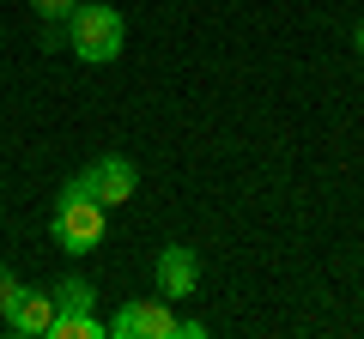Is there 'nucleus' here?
Returning a JSON list of instances; mask_svg holds the SVG:
<instances>
[{
    "mask_svg": "<svg viewBox=\"0 0 364 339\" xmlns=\"http://www.w3.org/2000/svg\"><path fill=\"white\" fill-rule=\"evenodd\" d=\"M104 224H109V206H97L91 194H79V188L67 182L61 200H55L49 236H55V248H67V255H91V248L104 243Z\"/></svg>",
    "mask_w": 364,
    "mask_h": 339,
    "instance_id": "nucleus-1",
    "label": "nucleus"
},
{
    "mask_svg": "<svg viewBox=\"0 0 364 339\" xmlns=\"http://www.w3.org/2000/svg\"><path fill=\"white\" fill-rule=\"evenodd\" d=\"M122 37H128V30H122L116 6H73V13H67V43H73V55H79V61H91V67L116 61Z\"/></svg>",
    "mask_w": 364,
    "mask_h": 339,
    "instance_id": "nucleus-2",
    "label": "nucleus"
},
{
    "mask_svg": "<svg viewBox=\"0 0 364 339\" xmlns=\"http://www.w3.org/2000/svg\"><path fill=\"white\" fill-rule=\"evenodd\" d=\"M73 188H79V194H91L97 206H128V200H134V188H140V170H134L128 157H116V152H109V157H97V164H85V170H79V176H73Z\"/></svg>",
    "mask_w": 364,
    "mask_h": 339,
    "instance_id": "nucleus-3",
    "label": "nucleus"
},
{
    "mask_svg": "<svg viewBox=\"0 0 364 339\" xmlns=\"http://www.w3.org/2000/svg\"><path fill=\"white\" fill-rule=\"evenodd\" d=\"M109 333H116V339H176V315L164 309V297L122 303V309L109 315Z\"/></svg>",
    "mask_w": 364,
    "mask_h": 339,
    "instance_id": "nucleus-4",
    "label": "nucleus"
},
{
    "mask_svg": "<svg viewBox=\"0 0 364 339\" xmlns=\"http://www.w3.org/2000/svg\"><path fill=\"white\" fill-rule=\"evenodd\" d=\"M0 321L13 327L18 339H43V333H49V321H55V291L18 285V291H13V303H6V315H0Z\"/></svg>",
    "mask_w": 364,
    "mask_h": 339,
    "instance_id": "nucleus-5",
    "label": "nucleus"
},
{
    "mask_svg": "<svg viewBox=\"0 0 364 339\" xmlns=\"http://www.w3.org/2000/svg\"><path fill=\"white\" fill-rule=\"evenodd\" d=\"M195 285H200L195 248H188V243L158 248V297H195Z\"/></svg>",
    "mask_w": 364,
    "mask_h": 339,
    "instance_id": "nucleus-6",
    "label": "nucleus"
},
{
    "mask_svg": "<svg viewBox=\"0 0 364 339\" xmlns=\"http://www.w3.org/2000/svg\"><path fill=\"white\" fill-rule=\"evenodd\" d=\"M104 333H109V321H97L91 309H55L43 339H104Z\"/></svg>",
    "mask_w": 364,
    "mask_h": 339,
    "instance_id": "nucleus-7",
    "label": "nucleus"
},
{
    "mask_svg": "<svg viewBox=\"0 0 364 339\" xmlns=\"http://www.w3.org/2000/svg\"><path fill=\"white\" fill-rule=\"evenodd\" d=\"M55 309H97L91 279H61V285H55Z\"/></svg>",
    "mask_w": 364,
    "mask_h": 339,
    "instance_id": "nucleus-8",
    "label": "nucleus"
},
{
    "mask_svg": "<svg viewBox=\"0 0 364 339\" xmlns=\"http://www.w3.org/2000/svg\"><path fill=\"white\" fill-rule=\"evenodd\" d=\"M73 6H79V0H31V13H37L43 25H55V18H67Z\"/></svg>",
    "mask_w": 364,
    "mask_h": 339,
    "instance_id": "nucleus-9",
    "label": "nucleus"
},
{
    "mask_svg": "<svg viewBox=\"0 0 364 339\" xmlns=\"http://www.w3.org/2000/svg\"><path fill=\"white\" fill-rule=\"evenodd\" d=\"M13 291H18V279L6 273V267H0V315H6V303H13Z\"/></svg>",
    "mask_w": 364,
    "mask_h": 339,
    "instance_id": "nucleus-10",
    "label": "nucleus"
},
{
    "mask_svg": "<svg viewBox=\"0 0 364 339\" xmlns=\"http://www.w3.org/2000/svg\"><path fill=\"white\" fill-rule=\"evenodd\" d=\"M176 339H207V321H176Z\"/></svg>",
    "mask_w": 364,
    "mask_h": 339,
    "instance_id": "nucleus-11",
    "label": "nucleus"
},
{
    "mask_svg": "<svg viewBox=\"0 0 364 339\" xmlns=\"http://www.w3.org/2000/svg\"><path fill=\"white\" fill-rule=\"evenodd\" d=\"M358 55H364V25H358Z\"/></svg>",
    "mask_w": 364,
    "mask_h": 339,
    "instance_id": "nucleus-12",
    "label": "nucleus"
}]
</instances>
